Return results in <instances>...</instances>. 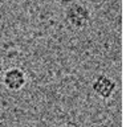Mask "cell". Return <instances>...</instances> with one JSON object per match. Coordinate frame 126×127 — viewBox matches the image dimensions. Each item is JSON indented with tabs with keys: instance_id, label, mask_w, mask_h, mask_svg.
Masks as SVG:
<instances>
[{
	"instance_id": "cell-1",
	"label": "cell",
	"mask_w": 126,
	"mask_h": 127,
	"mask_svg": "<svg viewBox=\"0 0 126 127\" xmlns=\"http://www.w3.org/2000/svg\"><path fill=\"white\" fill-rule=\"evenodd\" d=\"M92 13L89 8L80 3H73L65 9V21L73 29H84L89 25Z\"/></svg>"
},
{
	"instance_id": "cell-2",
	"label": "cell",
	"mask_w": 126,
	"mask_h": 127,
	"mask_svg": "<svg viewBox=\"0 0 126 127\" xmlns=\"http://www.w3.org/2000/svg\"><path fill=\"white\" fill-rule=\"evenodd\" d=\"M92 89L94 94L102 99H109L117 90V82L108 74H100L94 78L92 83Z\"/></svg>"
},
{
	"instance_id": "cell-3",
	"label": "cell",
	"mask_w": 126,
	"mask_h": 127,
	"mask_svg": "<svg viewBox=\"0 0 126 127\" xmlns=\"http://www.w3.org/2000/svg\"><path fill=\"white\" fill-rule=\"evenodd\" d=\"M3 83L11 91H19L25 86L27 74L20 67H11L3 74Z\"/></svg>"
},
{
	"instance_id": "cell-4",
	"label": "cell",
	"mask_w": 126,
	"mask_h": 127,
	"mask_svg": "<svg viewBox=\"0 0 126 127\" xmlns=\"http://www.w3.org/2000/svg\"><path fill=\"white\" fill-rule=\"evenodd\" d=\"M3 70H4V62H3V60L0 58V75L3 74Z\"/></svg>"
}]
</instances>
